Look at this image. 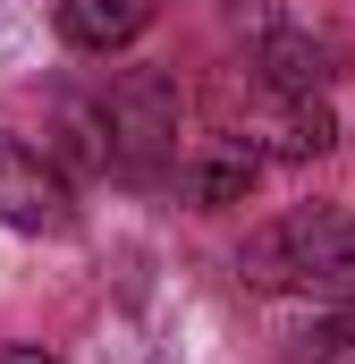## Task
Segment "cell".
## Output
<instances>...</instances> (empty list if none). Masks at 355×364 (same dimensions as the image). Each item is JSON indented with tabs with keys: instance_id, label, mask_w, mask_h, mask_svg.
I'll list each match as a JSON object with an SVG mask.
<instances>
[{
	"instance_id": "obj_1",
	"label": "cell",
	"mask_w": 355,
	"mask_h": 364,
	"mask_svg": "<svg viewBox=\"0 0 355 364\" xmlns=\"http://www.w3.org/2000/svg\"><path fill=\"white\" fill-rule=\"evenodd\" d=\"M237 272L271 288V296H330L355 305V220L347 212H288L246 237Z\"/></svg>"
},
{
	"instance_id": "obj_2",
	"label": "cell",
	"mask_w": 355,
	"mask_h": 364,
	"mask_svg": "<svg viewBox=\"0 0 355 364\" xmlns=\"http://www.w3.org/2000/svg\"><path fill=\"white\" fill-rule=\"evenodd\" d=\"M229 144H246V153H279V161H313V153H330L339 144V119H330V102L322 85H279V77H246V110H237V127H229Z\"/></svg>"
},
{
	"instance_id": "obj_3",
	"label": "cell",
	"mask_w": 355,
	"mask_h": 364,
	"mask_svg": "<svg viewBox=\"0 0 355 364\" xmlns=\"http://www.w3.org/2000/svg\"><path fill=\"white\" fill-rule=\"evenodd\" d=\"M0 220H9V229H26V237H43V229H68V220H77L60 161H51V153H34V144H17V136H0Z\"/></svg>"
},
{
	"instance_id": "obj_4",
	"label": "cell",
	"mask_w": 355,
	"mask_h": 364,
	"mask_svg": "<svg viewBox=\"0 0 355 364\" xmlns=\"http://www.w3.org/2000/svg\"><path fill=\"white\" fill-rule=\"evenodd\" d=\"M153 17H161V0H60V43L110 60V51H127Z\"/></svg>"
},
{
	"instance_id": "obj_5",
	"label": "cell",
	"mask_w": 355,
	"mask_h": 364,
	"mask_svg": "<svg viewBox=\"0 0 355 364\" xmlns=\"http://www.w3.org/2000/svg\"><path fill=\"white\" fill-rule=\"evenodd\" d=\"M0 364H51L43 348H0Z\"/></svg>"
},
{
	"instance_id": "obj_6",
	"label": "cell",
	"mask_w": 355,
	"mask_h": 364,
	"mask_svg": "<svg viewBox=\"0 0 355 364\" xmlns=\"http://www.w3.org/2000/svg\"><path fill=\"white\" fill-rule=\"evenodd\" d=\"M322 364H355V339H330V356Z\"/></svg>"
}]
</instances>
